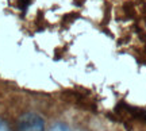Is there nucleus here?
Here are the masks:
<instances>
[{
    "mask_svg": "<svg viewBox=\"0 0 146 131\" xmlns=\"http://www.w3.org/2000/svg\"><path fill=\"white\" fill-rule=\"evenodd\" d=\"M0 131H11L8 124H7V122L3 120L1 118H0Z\"/></svg>",
    "mask_w": 146,
    "mask_h": 131,
    "instance_id": "nucleus-3",
    "label": "nucleus"
},
{
    "mask_svg": "<svg viewBox=\"0 0 146 131\" xmlns=\"http://www.w3.org/2000/svg\"><path fill=\"white\" fill-rule=\"evenodd\" d=\"M50 131H70V130H69V127L66 126V124H64V123H56V124L52 127Z\"/></svg>",
    "mask_w": 146,
    "mask_h": 131,
    "instance_id": "nucleus-2",
    "label": "nucleus"
},
{
    "mask_svg": "<svg viewBox=\"0 0 146 131\" xmlns=\"http://www.w3.org/2000/svg\"><path fill=\"white\" fill-rule=\"evenodd\" d=\"M18 131H45V122L39 115L29 112L21 116L18 123Z\"/></svg>",
    "mask_w": 146,
    "mask_h": 131,
    "instance_id": "nucleus-1",
    "label": "nucleus"
}]
</instances>
